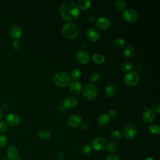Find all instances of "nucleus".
I'll return each instance as SVG.
<instances>
[{"label": "nucleus", "instance_id": "nucleus-16", "mask_svg": "<svg viewBox=\"0 0 160 160\" xmlns=\"http://www.w3.org/2000/svg\"><path fill=\"white\" fill-rule=\"evenodd\" d=\"M77 99L72 96H68L64 98L62 105L64 108L68 109H71L74 108L77 105Z\"/></svg>", "mask_w": 160, "mask_h": 160}, {"label": "nucleus", "instance_id": "nucleus-29", "mask_svg": "<svg viewBox=\"0 0 160 160\" xmlns=\"http://www.w3.org/2000/svg\"><path fill=\"white\" fill-rule=\"evenodd\" d=\"M120 68L122 71H130L132 68V64L129 61H124L121 64Z\"/></svg>", "mask_w": 160, "mask_h": 160}, {"label": "nucleus", "instance_id": "nucleus-4", "mask_svg": "<svg viewBox=\"0 0 160 160\" xmlns=\"http://www.w3.org/2000/svg\"><path fill=\"white\" fill-rule=\"evenodd\" d=\"M98 94L97 88L91 84H87L83 89L82 94L85 99L87 100L94 99Z\"/></svg>", "mask_w": 160, "mask_h": 160}, {"label": "nucleus", "instance_id": "nucleus-17", "mask_svg": "<svg viewBox=\"0 0 160 160\" xmlns=\"http://www.w3.org/2000/svg\"><path fill=\"white\" fill-rule=\"evenodd\" d=\"M7 156L10 160H19L20 158L18 155V149L14 146L8 148L7 150Z\"/></svg>", "mask_w": 160, "mask_h": 160}, {"label": "nucleus", "instance_id": "nucleus-3", "mask_svg": "<svg viewBox=\"0 0 160 160\" xmlns=\"http://www.w3.org/2000/svg\"><path fill=\"white\" fill-rule=\"evenodd\" d=\"M53 81L58 87L64 88L69 85L70 82V76L68 73L66 72H58L54 74Z\"/></svg>", "mask_w": 160, "mask_h": 160}, {"label": "nucleus", "instance_id": "nucleus-7", "mask_svg": "<svg viewBox=\"0 0 160 160\" xmlns=\"http://www.w3.org/2000/svg\"><path fill=\"white\" fill-rule=\"evenodd\" d=\"M138 132L136 126L133 124H127L123 129L122 134L124 137L127 139H130L134 138Z\"/></svg>", "mask_w": 160, "mask_h": 160}, {"label": "nucleus", "instance_id": "nucleus-36", "mask_svg": "<svg viewBox=\"0 0 160 160\" xmlns=\"http://www.w3.org/2000/svg\"><path fill=\"white\" fill-rule=\"evenodd\" d=\"M21 44L18 40H14L12 44V47L15 50H19L21 48Z\"/></svg>", "mask_w": 160, "mask_h": 160}, {"label": "nucleus", "instance_id": "nucleus-39", "mask_svg": "<svg viewBox=\"0 0 160 160\" xmlns=\"http://www.w3.org/2000/svg\"><path fill=\"white\" fill-rule=\"evenodd\" d=\"M141 64L139 62H136L134 64V65L132 64V69H133L132 71H134V72H137V71H139L141 69Z\"/></svg>", "mask_w": 160, "mask_h": 160}, {"label": "nucleus", "instance_id": "nucleus-45", "mask_svg": "<svg viewBox=\"0 0 160 160\" xmlns=\"http://www.w3.org/2000/svg\"><path fill=\"white\" fill-rule=\"evenodd\" d=\"M143 108H144V109H145L146 110V109H147V106H143Z\"/></svg>", "mask_w": 160, "mask_h": 160}, {"label": "nucleus", "instance_id": "nucleus-15", "mask_svg": "<svg viewBox=\"0 0 160 160\" xmlns=\"http://www.w3.org/2000/svg\"><path fill=\"white\" fill-rule=\"evenodd\" d=\"M82 84L78 81H72L69 85V90L74 94H79L82 91Z\"/></svg>", "mask_w": 160, "mask_h": 160}, {"label": "nucleus", "instance_id": "nucleus-24", "mask_svg": "<svg viewBox=\"0 0 160 160\" xmlns=\"http://www.w3.org/2000/svg\"><path fill=\"white\" fill-rule=\"evenodd\" d=\"M92 60H93V61L95 63L100 64H102V63H103L104 62L105 57L103 55L101 54L96 53V54H94L93 55Z\"/></svg>", "mask_w": 160, "mask_h": 160}, {"label": "nucleus", "instance_id": "nucleus-1", "mask_svg": "<svg viewBox=\"0 0 160 160\" xmlns=\"http://www.w3.org/2000/svg\"><path fill=\"white\" fill-rule=\"evenodd\" d=\"M61 17L66 21H75L79 16L78 6L72 1L64 2L60 8Z\"/></svg>", "mask_w": 160, "mask_h": 160}, {"label": "nucleus", "instance_id": "nucleus-35", "mask_svg": "<svg viewBox=\"0 0 160 160\" xmlns=\"http://www.w3.org/2000/svg\"><path fill=\"white\" fill-rule=\"evenodd\" d=\"M7 130H8L7 124L3 121H0V132H6Z\"/></svg>", "mask_w": 160, "mask_h": 160}, {"label": "nucleus", "instance_id": "nucleus-5", "mask_svg": "<svg viewBox=\"0 0 160 160\" xmlns=\"http://www.w3.org/2000/svg\"><path fill=\"white\" fill-rule=\"evenodd\" d=\"M139 77L137 72L130 71L125 74L123 78L124 83L128 86H134L139 82Z\"/></svg>", "mask_w": 160, "mask_h": 160}, {"label": "nucleus", "instance_id": "nucleus-8", "mask_svg": "<svg viewBox=\"0 0 160 160\" xmlns=\"http://www.w3.org/2000/svg\"><path fill=\"white\" fill-rule=\"evenodd\" d=\"M107 142L106 139L102 137H96L92 141V148L98 151H101L106 148Z\"/></svg>", "mask_w": 160, "mask_h": 160}, {"label": "nucleus", "instance_id": "nucleus-26", "mask_svg": "<svg viewBox=\"0 0 160 160\" xmlns=\"http://www.w3.org/2000/svg\"><path fill=\"white\" fill-rule=\"evenodd\" d=\"M71 76L74 80L78 81L81 76V72L78 68H74L71 72Z\"/></svg>", "mask_w": 160, "mask_h": 160}, {"label": "nucleus", "instance_id": "nucleus-25", "mask_svg": "<svg viewBox=\"0 0 160 160\" xmlns=\"http://www.w3.org/2000/svg\"><path fill=\"white\" fill-rule=\"evenodd\" d=\"M106 150L109 153L114 152L118 149V145L114 142H111L106 145Z\"/></svg>", "mask_w": 160, "mask_h": 160}, {"label": "nucleus", "instance_id": "nucleus-47", "mask_svg": "<svg viewBox=\"0 0 160 160\" xmlns=\"http://www.w3.org/2000/svg\"><path fill=\"white\" fill-rule=\"evenodd\" d=\"M55 160H63V159H55Z\"/></svg>", "mask_w": 160, "mask_h": 160}, {"label": "nucleus", "instance_id": "nucleus-14", "mask_svg": "<svg viewBox=\"0 0 160 160\" xmlns=\"http://www.w3.org/2000/svg\"><path fill=\"white\" fill-rule=\"evenodd\" d=\"M9 33L11 36L15 40H18L21 37L22 29L20 26L18 25H13L11 27Z\"/></svg>", "mask_w": 160, "mask_h": 160}, {"label": "nucleus", "instance_id": "nucleus-10", "mask_svg": "<svg viewBox=\"0 0 160 160\" xmlns=\"http://www.w3.org/2000/svg\"><path fill=\"white\" fill-rule=\"evenodd\" d=\"M88 38L93 42H96L100 38V33L99 31L95 28H89L86 32Z\"/></svg>", "mask_w": 160, "mask_h": 160}, {"label": "nucleus", "instance_id": "nucleus-38", "mask_svg": "<svg viewBox=\"0 0 160 160\" xmlns=\"http://www.w3.org/2000/svg\"><path fill=\"white\" fill-rule=\"evenodd\" d=\"M117 114H118L117 111H116L115 109H110V110L109 111L108 115L109 118H115V117L116 116Z\"/></svg>", "mask_w": 160, "mask_h": 160}, {"label": "nucleus", "instance_id": "nucleus-42", "mask_svg": "<svg viewBox=\"0 0 160 160\" xmlns=\"http://www.w3.org/2000/svg\"><path fill=\"white\" fill-rule=\"evenodd\" d=\"M144 160H155V159L153 158H152V157H147Z\"/></svg>", "mask_w": 160, "mask_h": 160}, {"label": "nucleus", "instance_id": "nucleus-34", "mask_svg": "<svg viewBox=\"0 0 160 160\" xmlns=\"http://www.w3.org/2000/svg\"><path fill=\"white\" fill-rule=\"evenodd\" d=\"M8 142V139L6 136L0 134V148H4Z\"/></svg>", "mask_w": 160, "mask_h": 160}, {"label": "nucleus", "instance_id": "nucleus-21", "mask_svg": "<svg viewBox=\"0 0 160 160\" xmlns=\"http://www.w3.org/2000/svg\"><path fill=\"white\" fill-rule=\"evenodd\" d=\"M109 121V118L107 114L103 113L99 115L98 118V123L101 126H106Z\"/></svg>", "mask_w": 160, "mask_h": 160}, {"label": "nucleus", "instance_id": "nucleus-12", "mask_svg": "<svg viewBox=\"0 0 160 160\" xmlns=\"http://www.w3.org/2000/svg\"><path fill=\"white\" fill-rule=\"evenodd\" d=\"M81 118L78 114H72L68 119V124L72 128H77L81 124Z\"/></svg>", "mask_w": 160, "mask_h": 160}, {"label": "nucleus", "instance_id": "nucleus-9", "mask_svg": "<svg viewBox=\"0 0 160 160\" xmlns=\"http://www.w3.org/2000/svg\"><path fill=\"white\" fill-rule=\"evenodd\" d=\"M76 60L81 64H86L89 61L88 53L83 50H78L76 54Z\"/></svg>", "mask_w": 160, "mask_h": 160}, {"label": "nucleus", "instance_id": "nucleus-41", "mask_svg": "<svg viewBox=\"0 0 160 160\" xmlns=\"http://www.w3.org/2000/svg\"><path fill=\"white\" fill-rule=\"evenodd\" d=\"M81 128L82 129L84 130H87L88 128H89V124L87 122H83V123H81Z\"/></svg>", "mask_w": 160, "mask_h": 160}, {"label": "nucleus", "instance_id": "nucleus-28", "mask_svg": "<svg viewBox=\"0 0 160 160\" xmlns=\"http://www.w3.org/2000/svg\"><path fill=\"white\" fill-rule=\"evenodd\" d=\"M126 44V41L122 38H116L113 41V44L117 48H122L125 46Z\"/></svg>", "mask_w": 160, "mask_h": 160}, {"label": "nucleus", "instance_id": "nucleus-2", "mask_svg": "<svg viewBox=\"0 0 160 160\" xmlns=\"http://www.w3.org/2000/svg\"><path fill=\"white\" fill-rule=\"evenodd\" d=\"M62 35L67 39H73L79 34V29L78 26L71 22L64 24L62 27Z\"/></svg>", "mask_w": 160, "mask_h": 160}, {"label": "nucleus", "instance_id": "nucleus-33", "mask_svg": "<svg viewBox=\"0 0 160 160\" xmlns=\"http://www.w3.org/2000/svg\"><path fill=\"white\" fill-rule=\"evenodd\" d=\"M100 79V74L98 72H93L90 78H89V81L91 82H98Z\"/></svg>", "mask_w": 160, "mask_h": 160}, {"label": "nucleus", "instance_id": "nucleus-19", "mask_svg": "<svg viewBox=\"0 0 160 160\" xmlns=\"http://www.w3.org/2000/svg\"><path fill=\"white\" fill-rule=\"evenodd\" d=\"M135 52H136L135 49L131 45L126 46L123 51L124 58L128 60L131 59L134 56Z\"/></svg>", "mask_w": 160, "mask_h": 160}, {"label": "nucleus", "instance_id": "nucleus-23", "mask_svg": "<svg viewBox=\"0 0 160 160\" xmlns=\"http://www.w3.org/2000/svg\"><path fill=\"white\" fill-rule=\"evenodd\" d=\"M91 3L92 2L90 0H80L78 1V8L81 10L85 11L91 7Z\"/></svg>", "mask_w": 160, "mask_h": 160}, {"label": "nucleus", "instance_id": "nucleus-44", "mask_svg": "<svg viewBox=\"0 0 160 160\" xmlns=\"http://www.w3.org/2000/svg\"><path fill=\"white\" fill-rule=\"evenodd\" d=\"M2 109L0 108V119L2 118Z\"/></svg>", "mask_w": 160, "mask_h": 160}, {"label": "nucleus", "instance_id": "nucleus-30", "mask_svg": "<svg viewBox=\"0 0 160 160\" xmlns=\"http://www.w3.org/2000/svg\"><path fill=\"white\" fill-rule=\"evenodd\" d=\"M81 152L84 155H88L91 152V146L89 144H84L81 149Z\"/></svg>", "mask_w": 160, "mask_h": 160}, {"label": "nucleus", "instance_id": "nucleus-11", "mask_svg": "<svg viewBox=\"0 0 160 160\" xmlns=\"http://www.w3.org/2000/svg\"><path fill=\"white\" fill-rule=\"evenodd\" d=\"M142 121L146 124H151L156 119L154 112L150 109H146L142 114Z\"/></svg>", "mask_w": 160, "mask_h": 160}, {"label": "nucleus", "instance_id": "nucleus-31", "mask_svg": "<svg viewBox=\"0 0 160 160\" xmlns=\"http://www.w3.org/2000/svg\"><path fill=\"white\" fill-rule=\"evenodd\" d=\"M111 138L113 139H115V140H120L121 138H122V136H121V132L116 130V129H114V130H112L111 132Z\"/></svg>", "mask_w": 160, "mask_h": 160}, {"label": "nucleus", "instance_id": "nucleus-22", "mask_svg": "<svg viewBox=\"0 0 160 160\" xmlns=\"http://www.w3.org/2000/svg\"><path fill=\"white\" fill-rule=\"evenodd\" d=\"M38 136L42 140H48L51 138V133L46 129H41L38 132Z\"/></svg>", "mask_w": 160, "mask_h": 160}, {"label": "nucleus", "instance_id": "nucleus-13", "mask_svg": "<svg viewBox=\"0 0 160 160\" xmlns=\"http://www.w3.org/2000/svg\"><path fill=\"white\" fill-rule=\"evenodd\" d=\"M6 121L9 125L12 126H17L20 123L21 120L18 115L14 113H10L6 116Z\"/></svg>", "mask_w": 160, "mask_h": 160}, {"label": "nucleus", "instance_id": "nucleus-18", "mask_svg": "<svg viewBox=\"0 0 160 160\" xmlns=\"http://www.w3.org/2000/svg\"><path fill=\"white\" fill-rule=\"evenodd\" d=\"M96 24L99 29H106L110 26V21L106 17H100L96 20Z\"/></svg>", "mask_w": 160, "mask_h": 160}, {"label": "nucleus", "instance_id": "nucleus-46", "mask_svg": "<svg viewBox=\"0 0 160 160\" xmlns=\"http://www.w3.org/2000/svg\"><path fill=\"white\" fill-rule=\"evenodd\" d=\"M2 160H10V159H6V158H4V159H2Z\"/></svg>", "mask_w": 160, "mask_h": 160}, {"label": "nucleus", "instance_id": "nucleus-32", "mask_svg": "<svg viewBox=\"0 0 160 160\" xmlns=\"http://www.w3.org/2000/svg\"><path fill=\"white\" fill-rule=\"evenodd\" d=\"M126 3L124 1H118L116 3V7L118 10L119 11H124L126 8Z\"/></svg>", "mask_w": 160, "mask_h": 160}, {"label": "nucleus", "instance_id": "nucleus-6", "mask_svg": "<svg viewBox=\"0 0 160 160\" xmlns=\"http://www.w3.org/2000/svg\"><path fill=\"white\" fill-rule=\"evenodd\" d=\"M122 18L126 22H134L138 19V14L133 9H124L122 12Z\"/></svg>", "mask_w": 160, "mask_h": 160}, {"label": "nucleus", "instance_id": "nucleus-27", "mask_svg": "<svg viewBox=\"0 0 160 160\" xmlns=\"http://www.w3.org/2000/svg\"><path fill=\"white\" fill-rule=\"evenodd\" d=\"M148 129L149 132H151L152 134L157 135L159 134L160 132V127L158 124H152L149 126Z\"/></svg>", "mask_w": 160, "mask_h": 160}, {"label": "nucleus", "instance_id": "nucleus-37", "mask_svg": "<svg viewBox=\"0 0 160 160\" xmlns=\"http://www.w3.org/2000/svg\"><path fill=\"white\" fill-rule=\"evenodd\" d=\"M105 160H121V159L118 155L111 154H109V156H108Z\"/></svg>", "mask_w": 160, "mask_h": 160}, {"label": "nucleus", "instance_id": "nucleus-40", "mask_svg": "<svg viewBox=\"0 0 160 160\" xmlns=\"http://www.w3.org/2000/svg\"><path fill=\"white\" fill-rule=\"evenodd\" d=\"M152 108L154 111H155L157 113H159L160 112V106L159 103H155L152 105Z\"/></svg>", "mask_w": 160, "mask_h": 160}, {"label": "nucleus", "instance_id": "nucleus-43", "mask_svg": "<svg viewBox=\"0 0 160 160\" xmlns=\"http://www.w3.org/2000/svg\"><path fill=\"white\" fill-rule=\"evenodd\" d=\"M63 155H64V154H63V153H62V152H59L58 153V157H59V158H62V157L63 156Z\"/></svg>", "mask_w": 160, "mask_h": 160}, {"label": "nucleus", "instance_id": "nucleus-20", "mask_svg": "<svg viewBox=\"0 0 160 160\" xmlns=\"http://www.w3.org/2000/svg\"><path fill=\"white\" fill-rule=\"evenodd\" d=\"M117 88L118 86L116 84H112L107 86L104 89L105 95L109 98L114 96L116 92Z\"/></svg>", "mask_w": 160, "mask_h": 160}]
</instances>
